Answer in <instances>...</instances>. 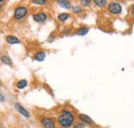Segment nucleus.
I'll return each instance as SVG.
<instances>
[{"mask_svg":"<svg viewBox=\"0 0 134 128\" xmlns=\"http://www.w3.org/2000/svg\"><path fill=\"white\" fill-rule=\"evenodd\" d=\"M56 121L61 128H70L72 125H74L75 116L73 112L69 110H62L57 116Z\"/></svg>","mask_w":134,"mask_h":128,"instance_id":"obj_1","label":"nucleus"},{"mask_svg":"<svg viewBox=\"0 0 134 128\" xmlns=\"http://www.w3.org/2000/svg\"><path fill=\"white\" fill-rule=\"evenodd\" d=\"M39 123L42 126V128H56V122L53 118L43 116L39 119Z\"/></svg>","mask_w":134,"mask_h":128,"instance_id":"obj_2","label":"nucleus"},{"mask_svg":"<svg viewBox=\"0 0 134 128\" xmlns=\"http://www.w3.org/2000/svg\"><path fill=\"white\" fill-rule=\"evenodd\" d=\"M107 9L108 11L111 14V15H115V16H118L122 12V5L119 3V2H110L107 4Z\"/></svg>","mask_w":134,"mask_h":128,"instance_id":"obj_3","label":"nucleus"},{"mask_svg":"<svg viewBox=\"0 0 134 128\" xmlns=\"http://www.w3.org/2000/svg\"><path fill=\"white\" fill-rule=\"evenodd\" d=\"M28 14V9L24 6H19L15 9V12H14V16L17 21H20V20H23L25 16H27Z\"/></svg>","mask_w":134,"mask_h":128,"instance_id":"obj_4","label":"nucleus"},{"mask_svg":"<svg viewBox=\"0 0 134 128\" xmlns=\"http://www.w3.org/2000/svg\"><path fill=\"white\" fill-rule=\"evenodd\" d=\"M47 18H48V16L43 11H40V12H37V14L33 15V20L37 23H43L47 21Z\"/></svg>","mask_w":134,"mask_h":128,"instance_id":"obj_5","label":"nucleus"},{"mask_svg":"<svg viewBox=\"0 0 134 128\" xmlns=\"http://www.w3.org/2000/svg\"><path fill=\"white\" fill-rule=\"evenodd\" d=\"M15 107H16L17 111L20 113L21 115H23V116H24V117H26V118H30V113L28 112V111H27V110H26L22 105H20V104H18L17 103V104L15 105Z\"/></svg>","mask_w":134,"mask_h":128,"instance_id":"obj_6","label":"nucleus"},{"mask_svg":"<svg viewBox=\"0 0 134 128\" xmlns=\"http://www.w3.org/2000/svg\"><path fill=\"white\" fill-rule=\"evenodd\" d=\"M79 120L81 122H83L84 124H93V120L91 117H89L86 114H80L79 115Z\"/></svg>","mask_w":134,"mask_h":128,"instance_id":"obj_7","label":"nucleus"},{"mask_svg":"<svg viewBox=\"0 0 134 128\" xmlns=\"http://www.w3.org/2000/svg\"><path fill=\"white\" fill-rule=\"evenodd\" d=\"M34 60L36 62H43L46 60V52L44 51H36L35 54H34Z\"/></svg>","mask_w":134,"mask_h":128,"instance_id":"obj_8","label":"nucleus"},{"mask_svg":"<svg viewBox=\"0 0 134 128\" xmlns=\"http://www.w3.org/2000/svg\"><path fill=\"white\" fill-rule=\"evenodd\" d=\"M6 42L8 44H19L21 43V41L18 39L16 36H13V35H9L6 37Z\"/></svg>","mask_w":134,"mask_h":128,"instance_id":"obj_9","label":"nucleus"},{"mask_svg":"<svg viewBox=\"0 0 134 128\" xmlns=\"http://www.w3.org/2000/svg\"><path fill=\"white\" fill-rule=\"evenodd\" d=\"M89 28L88 27H86V26H83V27H81V28H79L77 29V31H76V35L77 36H85V35H87L88 33H89Z\"/></svg>","mask_w":134,"mask_h":128,"instance_id":"obj_10","label":"nucleus"},{"mask_svg":"<svg viewBox=\"0 0 134 128\" xmlns=\"http://www.w3.org/2000/svg\"><path fill=\"white\" fill-rule=\"evenodd\" d=\"M57 2H58V4H59L61 7H63V8H70V7H71L69 0H57Z\"/></svg>","mask_w":134,"mask_h":128,"instance_id":"obj_11","label":"nucleus"},{"mask_svg":"<svg viewBox=\"0 0 134 128\" xmlns=\"http://www.w3.org/2000/svg\"><path fill=\"white\" fill-rule=\"evenodd\" d=\"M27 84H28V82L26 79H22V80L18 81L16 86H17L18 89H24L25 87H27Z\"/></svg>","mask_w":134,"mask_h":128,"instance_id":"obj_12","label":"nucleus"},{"mask_svg":"<svg viewBox=\"0 0 134 128\" xmlns=\"http://www.w3.org/2000/svg\"><path fill=\"white\" fill-rule=\"evenodd\" d=\"M1 62L3 63V64L5 65H8V66H12L13 65V62H12V60L7 56V55H3V56H1Z\"/></svg>","mask_w":134,"mask_h":128,"instance_id":"obj_13","label":"nucleus"},{"mask_svg":"<svg viewBox=\"0 0 134 128\" xmlns=\"http://www.w3.org/2000/svg\"><path fill=\"white\" fill-rule=\"evenodd\" d=\"M94 1V3L98 6V7H100V8H103V7H105L107 4H106V0H93Z\"/></svg>","mask_w":134,"mask_h":128,"instance_id":"obj_14","label":"nucleus"},{"mask_svg":"<svg viewBox=\"0 0 134 128\" xmlns=\"http://www.w3.org/2000/svg\"><path fill=\"white\" fill-rule=\"evenodd\" d=\"M69 17V15L66 14V12H62V14H59L58 15V21L59 22H65L66 20H68Z\"/></svg>","mask_w":134,"mask_h":128,"instance_id":"obj_15","label":"nucleus"},{"mask_svg":"<svg viewBox=\"0 0 134 128\" xmlns=\"http://www.w3.org/2000/svg\"><path fill=\"white\" fill-rule=\"evenodd\" d=\"M48 2V0H32V3L36 5H44Z\"/></svg>","mask_w":134,"mask_h":128,"instance_id":"obj_16","label":"nucleus"},{"mask_svg":"<svg viewBox=\"0 0 134 128\" xmlns=\"http://www.w3.org/2000/svg\"><path fill=\"white\" fill-rule=\"evenodd\" d=\"M72 10H73L74 14H80V12L82 11V8H81L80 5H75V6L72 7Z\"/></svg>","mask_w":134,"mask_h":128,"instance_id":"obj_17","label":"nucleus"},{"mask_svg":"<svg viewBox=\"0 0 134 128\" xmlns=\"http://www.w3.org/2000/svg\"><path fill=\"white\" fill-rule=\"evenodd\" d=\"M91 1L92 0H81V4L83 5V6H90V4H91Z\"/></svg>","mask_w":134,"mask_h":128,"instance_id":"obj_18","label":"nucleus"},{"mask_svg":"<svg viewBox=\"0 0 134 128\" xmlns=\"http://www.w3.org/2000/svg\"><path fill=\"white\" fill-rule=\"evenodd\" d=\"M73 128H86V125L83 122H77L73 125Z\"/></svg>","mask_w":134,"mask_h":128,"instance_id":"obj_19","label":"nucleus"},{"mask_svg":"<svg viewBox=\"0 0 134 128\" xmlns=\"http://www.w3.org/2000/svg\"><path fill=\"white\" fill-rule=\"evenodd\" d=\"M5 100V98H4V96L2 95V94H0V101H4Z\"/></svg>","mask_w":134,"mask_h":128,"instance_id":"obj_20","label":"nucleus"},{"mask_svg":"<svg viewBox=\"0 0 134 128\" xmlns=\"http://www.w3.org/2000/svg\"><path fill=\"white\" fill-rule=\"evenodd\" d=\"M131 11H132V14L134 15V4L132 5V6H131Z\"/></svg>","mask_w":134,"mask_h":128,"instance_id":"obj_21","label":"nucleus"},{"mask_svg":"<svg viewBox=\"0 0 134 128\" xmlns=\"http://www.w3.org/2000/svg\"><path fill=\"white\" fill-rule=\"evenodd\" d=\"M3 2V0H0V7H1V3Z\"/></svg>","mask_w":134,"mask_h":128,"instance_id":"obj_22","label":"nucleus"},{"mask_svg":"<svg viewBox=\"0 0 134 128\" xmlns=\"http://www.w3.org/2000/svg\"><path fill=\"white\" fill-rule=\"evenodd\" d=\"M0 84H1V82H0Z\"/></svg>","mask_w":134,"mask_h":128,"instance_id":"obj_23","label":"nucleus"}]
</instances>
